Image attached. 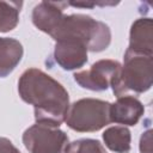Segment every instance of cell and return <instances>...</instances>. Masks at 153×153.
<instances>
[{
	"instance_id": "11",
	"label": "cell",
	"mask_w": 153,
	"mask_h": 153,
	"mask_svg": "<svg viewBox=\"0 0 153 153\" xmlns=\"http://www.w3.org/2000/svg\"><path fill=\"white\" fill-rule=\"evenodd\" d=\"M24 48L22 43L11 37H0V78L11 74L22 61Z\"/></svg>"
},
{
	"instance_id": "4",
	"label": "cell",
	"mask_w": 153,
	"mask_h": 153,
	"mask_svg": "<svg viewBox=\"0 0 153 153\" xmlns=\"http://www.w3.org/2000/svg\"><path fill=\"white\" fill-rule=\"evenodd\" d=\"M110 104L96 98L79 99L69 105L65 122L68 128L79 133L98 131L111 123Z\"/></svg>"
},
{
	"instance_id": "9",
	"label": "cell",
	"mask_w": 153,
	"mask_h": 153,
	"mask_svg": "<svg viewBox=\"0 0 153 153\" xmlns=\"http://www.w3.org/2000/svg\"><path fill=\"white\" fill-rule=\"evenodd\" d=\"M145 114L143 104L134 96H122L110 104V121L117 124L135 126Z\"/></svg>"
},
{
	"instance_id": "8",
	"label": "cell",
	"mask_w": 153,
	"mask_h": 153,
	"mask_svg": "<svg viewBox=\"0 0 153 153\" xmlns=\"http://www.w3.org/2000/svg\"><path fill=\"white\" fill-rule=\"evenodd\" d=\"M67 6V1H41L32 11L33 25L38 30L51 36L63 17V10Z\"/></svg>"
},
{
	"instance_id": "13",
	"label": "cell",
	"mask_w": 153,
	"mask_h": 153,
	"mask_svg": "<svg viewBox=\"0 0 153 153\" xmlns=\"http://www.w3.org/2000/svg\"><path fill=\"white\" fill-rule=\"evenodd\" d=\"M22 1H0V32L12 31L19 23Z\"/></svg>"
},
{
	"instance_id": "7",
	"label": "cell",
	"mask_w": 153,
	"mask_h": 153,
	"mask_svg": "<svg viewBox=\"0 0 153 153\" xmlns=\"http://www.w3.org/2000/svg\"><path fill=\"white\" fill-rule=\"evenodd\" d=\"M87 47L78 39L57 41L54 48V59L65 71L81 68L87 62Z\"/></svg>"
},
{
	"instance_id": "12",
	"label": "cell",
	"mask_w": 153,
	"mask_h": 153,
	"mask_svg": "<svg viewBox=\"0 0 153 153\" xmlns=\"http://www.w3.org/2000/svg\"><path fill=\"white\" fill-rule=\"evenodd\" d=\"M103 140L105 146L115 153H129L130 151L131 135L124 126L109 127L103 133Z\"/></svg>"
},
{
	"instance_id": "1",
	"label": "cell",
	"mask_w": 153,
	"mask_h": 153,
	"mask_svg": "<svg viewBox=\"0 0 153 153\" xmlns=\"http://www.w3.org/2000/svg\"><path fill=\"white\" fill-rule=\"evenodd\" d=\"M20 98L33 106L36 123L60 127L69 108L67 90L49 74L38 68H29L18 80Z\"/></svg>"
},
{
	"instance_id": "2",
	"label": "cell",
	"mask_w": 153,
	"mask_h": 153,
	"mask_svg": "<svg viewBox=\"0 0 153 153\" xmlns=\"http://www.w3.org/2000/svg\"><path fill=\"white\" fill-rule=\"evenodd\" d=\"M50 37L55 42L61 39H78L92 53H100L108 49L111 43V31L105 23L80 13L63 14Z\"/></svg>"
},
{
	"instance_id": "14",
	"label": "cell",
	"mask_w": 153,
	"mask_h": 153,
	"mask_svg": "<svg viewBox=\"0 0 153 153\" xmlns=\"http://www.w3.org/2000/svg\"><path fill=\"white\" fill-rule=\"evenodd\" d=\"M63 153H108L100 141L94 139H79L68 142Z\"/></svg>"
},
{
	"instance_id": "6",
	"label": "cell",
	"mask_w": 153,
	"mask_h": 153,
	"mask_svg": "<svg viewBox=\"0 0 153 153\" xmlns=\"http://www.w3.org/2000/svg\"><path fill=\"white\" fill-rule=\"evenodd\" d=\"M122 65L116 60H99L94 62L88 69L75 72L73 74L74 81L82 88L90 91L108 90L120 73Z\"/></svg>"
},
{
	"instance_id": "17",
	"label": "cell",
	"mask_w": 153,
	"mask_h": 153,
	"mask_svg": "<svg viewBox=\"0 0 153 153\" xmlns=\"http://www.w3.org/2000/svg\"><path fill=\"white\" fill-rule=\"evenodd\" d=\"M68 4V6H73V7H82V8H85V7H87V8H92V7H94V6H115V5H117L118 2H88V1H76V2H74V1H71V2H67Z\"/></svg>"
},
{
	"instance_id": "16",
	"label": "cell",
	"mask_w": 153,
	"mask_h": 153,
	"mask_svg": "<svg viewBox=\"0 0 153 153\" xmlns=\"http://www.w3.org/2000/svg\"><path fill=\"white\" fill-rule=\"evenodd\" d=\"M0 153H20V151L7 137L0 136Z\"/></svg>"
},
{
	"instance_id": "3",
	"label": "cell",
	"mask_w": 153,
	"mask_h": 153,
	"mask_svg": "<svg viewBox=\"0 0 153 153\" xmlns=\"http://www.w3.org/2000/svg\"><path fill=\"white\" fill-rule=\"evenodd\" d=\"M152 80V56L134 54L126 50L124 63L110 87L117 98L131 96L130 93L140 94L151 88Z\"/></svg>"
},
{
	"instance_id": "15",
	"label": "cell",
	"mask_w": 153,
	"mask_h": 153,
	"mask_svg": "<svg viewBox=\"0 0 153 153\" xmlns=\"http://www.w3.org/2000/svg\"><path fill=\"white\" fill-rule=\"evenodd\" d=\"M140 153H153L152 130L151 129L142 133V135L140 137Z\"/></svg>"
},
{
	"instance_id": "10",
	"label": "cell",
	"mask_w": 153,
	"mask_h": 153,
	"mask_svg": "<svg viewBox=\"0 0 153 153\" xmlns=\"http://www.w3.org/2000/svg\"><path fill=\"white\" fill-rule=\"evenodd\" d=\"M127 51L152 56L153 54V22L151 18H139L130 27Z\"/></svg>"
},
{
	"instance_id": "5",
	"label": "cell",
	"mask_w": 153,
	"mask_h": 153,
	"mask_svg": "<svg viewBox=\"0 0 153 153\" xmlns=\"http://www.w3.org/2000/svg\"><path fill=\"white\" fill-rule=\"evenodd\" d=\"M23 143L30 153H63L68 136L59 127L36 123L23 133Z\"/></svg>"
}]
</instances>
